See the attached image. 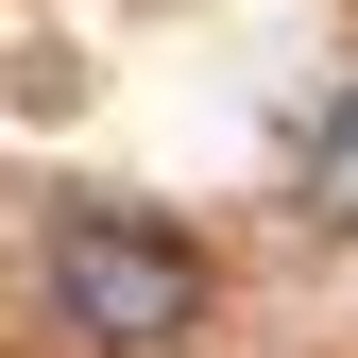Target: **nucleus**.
I'll list each match as a JSON object with an SVG mask.
<instances>
[{"instance_id":"1","label":"nucleus","mask_w":358,"mask_h":358,"mask_svg":"<svg viewBox=\"0 0 358 358\" xmlns=\"http://www.w3.org/2000/svg\"><path fill=\"white\" fill-rule=\"evenodd\" d=\"M52 324L103 341V358H154V341L205 324V256L171 222H137V205H69L52 222Z\"/></svg>"},{"instance_id":"2","label":"nucleus","mask_w":358,"mask_h":358,"mask_svg":"<svg viewBox=\"0 0 358 358\" xmlns=\"http://www.w3.org/2000/svg\"><path fill=\"white\" fill-rule=\"evenodd\" d=\"M307 205H324V222H358V103L307 137Z\"/></svg>"}]
</instances>
